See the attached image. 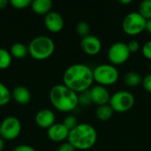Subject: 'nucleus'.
<instances>
[{
  "instance_id": "obj_29",
  "label": "nucleus",
  "mask_w": 151,
  "mask_h": 151,
  "mask_svg": "<svg viewBox=\"0 0 151 151\" xmlns=\"http://www.w3.org/2000/svg\"><path fill=\"white\" fill-rule=\"evenodd\" d=\"M142 86H143L144 89H145L148 93L151 94V73L147 74V75L143 78Z\"/></svg>"
},
{
  "instance_id": "obj_7",
  "label": "nucleus",
  "mask_w": 151,
  "mask_h": 151,
  "mask_svg": "<svg viewBox=\"0 0 151 151\" xmlns=\"http://www.w3.org/2000/svg\"><path fill=\"white\" fill-rule=\"evenodd\" d=\"M134 102L132 93L127 90H119L111 96L109 104L116 112H126L133 108Z\"/></svg>"
},
{
  "instance_id": "obj_1",
  "label": "nucleus",
  "mask_w": 151,
  "mask_h": 151,
  "mask_svg": "<svg viewBox=\"0 0 151 151\" xmlns=\"http://www.w3.org/2000/svg\"><path fill=\"white\" fill-rule=\"evenodd\" d=\"M63 81L65 86L80 94L91 88L94 81L93 70L85 64H73L65 71Z\"/></svg>"
},
{
  "instance_id": "obj_34",
  "label": "nucleus",
  "mask_w": 151,
  "mask_h": 151,
  "mask_svg": "<svg viewBox=\"0 0 151 151\" xmlns=\"http://www.w3.org/2000/svg\"><path fill=\"white\" fill-rule=\"evenodd\" d=\"M4 147V140L0 137V151H3Z\"/></svg>"
},
{
  "instance_id": "obj_14",
  "label": "nucleus",
  "mask_w": 151,
  "mask_h": 151,
  "mask_svg": "<svg viewBox=\"0 0 151 151\" xmlns=\"http://www.w3.org/2000/svg\"><path fill=\"white\" fill-rule=\"evenodd\" d=\"M56 116L55 113L49 109L40 110L35 115L36 125L42 129H49L55 124Z\"/></svg>"
},
{
  "instance_id": "obj_21",
  "label": "nucleus",
  "mask_w": 151,
  "mask_h": 151,
  "mask_svg": "<svg viewBox=\"0 0 151 151\" xmlns=\"http://www.w3.org/2000/svg\"><path fill=\"white\" fill-rule=\"evenodd\" d=\"M138 12L146 19H151V0H143L139 5Z\"/></svg>"
},
{
  "instance_id": "obj_11",
  "label": "nucleus",
  "mask_w": 151,
  "mask_h": 151,
  "mask_svg": "<svg viewBox=\"0 0 151 151\" xmlns=\"http://www.w3.org/2000/svg\"><path fill=\"white\" fill-rule=\"evenodd\" d=\"M44 25L51 33H58L64 28L65 21L62 15L57 12H50L44 17Z\"/></svg>"
},
{
  "instance_id": "obj_2",
  "label": "nucleus",
  "mask_w": 151,
  "mask_h": 151,
  "mask_svg": "<svg viewBox=\"0 0 151 151\" xmlns=\"http://www.w3.org/2000/svg\"><path fill=\"white\" fill-rule=\"evenodd\" d=\"M50 100L53 107L62 112L72 111L79 104L78 94L64 84L52 87L50 91Z\"/></svg>"
},
{
  "instance_id": "obj_35",
  "label": "nucleus",
  "mask_w": 151,
  "mask_h": 151,
  "mask_svg": "<svg viewBox=\"0 0 151 151\" xmlns=\"http://www.w3.org/2000/svg\"><path fill=\"white\" fill-rule=\"evenodd\" d=\"M119 2H120L121 4H131V3H132L131 0H120Z\"/></svg>"
},
{
  "instance_id": "obj_24",
  "label": "nucleus",
  "mask_w": 151,
  "mask_h": 151,
  "mask_svg": "<svg viewBox=\"0 0 151 151\" xmlns=\"http://www.w3.org/2000/svg\"><path fill=\"white\" fill-rule=\"evenodd\" d=\"M63 125L69 130L72 131L73 129H74L78 125V119L74 115H68L66 116L64 120H63Z\"/></svg>"
},
{
  "instance_id": "obj_5",
  "label": "nucleus",
  "mask_w": 151,
  "mask_h": 151,
  "mask_svg": "<svg viewBox=\"0 0 151 151\" xmlns=\"http://www.w3.org/2000/svg\"><path fill=\"white\" fill-rule=\"evenodd\" d=\"M94 81L102 86H111L116 83L119 78L117 67L111 64H101L93 69Z\"/></svg>"
},
{
  "instance_id": "obj_33",
  "label": "nucleus",
  "mask_w": 151,
  "mask_h": 151,
  "mask_svg": "<svg viewBox=\"0 0 151 151\" xmlns=\"http://www.w3.org/2000/svg\"><path fill=\"white\" fill-rule=\"evenodd\" d=\"M145 30H146L148 33L151 34V19L147 20V22H146V28H145Z\"/></svg>"
},
{
  "instance_id": "obj_23",
  "label": "nucleus",
  "mask_w": 151,
  "mask_h": 151,
  "mask_svg": "<svg viewBox=\"0 0 151 151\" xmlns=\"http://www.w3.org/2000/svg\"><path fill=\"white\" fill-rule=\"evenodd\" d=\"M76 32L81 37H85L90 35V27L88 23L86 21H79L76 25Z\"/></svg>"
},
{
  "instance_id": "obj_20",
  "label": "nucleus",
  "mask_w": 151,
  "mask_h": 151,
  "mask_svg": "<svg viewBox=\"0 0 151 151\" xmlns=\"http://www.w3.org/2000/svg\"><path fill=\"white\" fill-rule=\"evenodd\" d=\"M11 53L4 48H0V70L7 69L12 64Z\"/></svg>"
},
{
  "instance_id": "obj_17",
  "label": "nucleus",
  "mask_w": 151,
  "mask_h": 151,
  "mask_svg": "<svg viewBox=\"0 0 151 151\" xmlns=\"http://www.w3.org/2000/svg\"><path fill=\"white\" fill-rule=\"evenodd\" d=\"M143 77L136 72H128L124 76V82L127 86L130 88L138 87L142 83Z\"/></svg>"
},
{
  "instance_id": "obj_26",
  "label": "nucleus",
  "mask_w": 151,
  "mask_h": 151,
  "mask_svg": "<svg viewBox=\"0 0 151 151\" xmlns=\"http://www.w3.org/2000/svg\"><path fill=\"white\" fill-rule=\"evenodd\" d=\"M9 3L15 9H25L31 5L32 1H30V0H11Z\"/></svg>"
},
{
  "instance_id": "obj_31",
  "label": "nucleus",
  "mask_w": 151,
  "mask_h": 151,
  "mask_svg": "<svg viewBox=\"0 0 151 151\" xmlns=\"http://www.w3.org/2000/svg\"><path fill=\"white\" fill-rule=\"evenodd\" d=\"M12 151H36L33 147L28 145H19Z\"/></svg>"
},
{
  "instance_id": "obj_18",
  "label": "nucleus",
  "mask_w": 151,
  "mask_h": 151,
  "mask_svg": "<svg viewBox=\"0 0 151 151\" xmlns=\"http://www.w3.org/2000/svg\"><path fill=\"white\" fill-rule=\"evenodd\" d=\"M10 53L12 57L17 59L25 58L28 54V48L22 42H16L12 45Z\"/></svg>"
},
{
  "instance_id": "obj_13",
  "label": "nucleus",
  "mask_w": 151,
  "mask_h": 151,
  "mask_svg": "<svg viewBox=\"0 0 151 151\" xmlns=\"http://www.w3.org/2000/svg\"><path fill=\"white\" fill-rule=\"evenodd\" d=\"M70 131L63 123H55L47 130V135L50 140L55 142H61L68 139Z\"/></svg>"
},
{
  "instance_id": "obj_19",
  "label": "nucleus",
  "mask_w": 151,
  "mask_h": 151,
  "mask_svg": "<svg viewBox=\"0 0 151 151\" xmlns=\"http://www.w3.org/2000/svg\"><path fill=\"white\" fill-rule=\"evenodd\" d=\"M113 112L114 111L110 106V104H104V105L98 106L96 108V115L100 121H107L112 117Z\"/></svg>"
},
{
  "instance_id": "obj_28",
  "label": "nucleus",
  "mask_w": 151,
  "mask_h": 151,
  "mask_svg": "<svg viewBox=\"0 0 151 151\" xmlns=\"http://www.w3.org/2000/svg\"><path fill=\"white\" fill-rule=\"evenodd\" d=\"M127 48H128V50H129V51H130L131 53H135V52H137V51L140 50V48H141L139 42L136 41V40H131V41H129V42L127 43Z\"/></svg>"
},
{
  "instance_id": "obj_22",
  "label": "nucleus",
  "mask_w": 151,
  "mask_h": 151,
  "mask_svg": "<svg viewBox=\"0 0 151 151\" xmlns=\"http://www.w3.org/2000/svg\"><path fill=\"white\" fill-rule=\"evenodd\" d=\"M12 98V93L9 88L0 82V107L6 105Z\"/></svg>"
},
{
  "instance_id": "obj_6",
  "label": "nucleus",
  "mask_w": 151,
  "mask_h": 151,
  "mask_svg": "<svg viewBox=\"0 0 151 151\" xmlns=\"http://www.w3.org/2000/svg\"><path fill=\"white\" fill-rule=\"evenodd\" d=\"M147 20L138 12H132L127 14L122 21L123 31L129 35H136L146 28Z\"/></svg>"
},
{
  "instance_id": "obj_8",
  "label": "nucleus",
  "mask_w": 151,
  "mask_h": 151,
  "mask_svg": "<svg viewBox=\"0 0 151 151\" xmlns=\"http://www.w3.org/2000/svg\"><path fill=\"white\" fill-rule=\"evenodd\" d=\"M21 133V123L16 117H7L0 124V137L6 141L15 140Z\"/></svg>"
},
{
  "instance_id": "obj_25",
  "label": "nucleus",
  "mask_w": 151,
  "mask_h": 151,
  "mask_svg": "<svg viewBox=\"0 0 151 151\" xmlns=\"http://www.w3.org/2000/svg\"><path fill=\"white\" fill-rule=\"evenodd\" d=\"M78 100H79V104H81L84 106L90 104L92 103V100H91L89 89L78 94Z\"/></svg>"
},
{
  "instance_id": "obj_16",
  "label": "nucleus",
  "mask_w": 151,
  "mask_h": 151,
  "mask_svg": "<svg viewBox=\"0 0 151 151\" xmlns=\"http://www.w3.org/2000/svg\"><path fill=\"white\" fill-rule=\"evenodd\" d=\"M52 5L53 4L50 0H35L32 1L30 7L35 14L45 16L51 12Z\"/></svg>"
},
{
  "instance_id": "obj_27",
  "label": "nucleus",
  "mask_w": 151,
  "mask_h": 151,
  "mask_svg": "<svg viewBox=\"0 0 151 151\" xmlns=\"http://www.w3.org/2000/svg\"><path fill=\"white\" fill-rule=\"evenodd\" d=\"M142 52L143 56L151 61V40L146 42L142 48Z\"/></svg>"
},
{
  "instance_id": "obj_30",
  "label": "nucleus",
  "mask_w": 151,
  "mask_h": 151,
  "mask_svg": "<svg viewBox=\"0 0 151 151\" xmlns=\"http://www.w3.org/2000/svg\"><path fill=\"white\" fill-rule=\"evenodd\" d=\"M75 148L71 144V143H69L68 142H64V143H62L59 147H58V150L57 151H75Z\"/></svg>"
},
{
  "instance_id": "obj_4",
  "label": "nucleus",
  "mask_w": 151,
  "mask_h": 151,
  "mask_svg": "<svg viewBox=\"0 0 151 151\" xmlns=\"http://www.w3.org/2000/svg\"><path fill=\"white\" fill-rule=\"evenodd\" d=\"M28 54L35 60L48 59L55 51V42L49 36L35 37L28 45Z\"/></svg>"
},
{
  "instance_id": "obj_3",
  "label": "nucleus",
  "mask_w": 151,
  "mask_h": 151,
  "mask_svg": "<svg viewBox=\"0 0 151 151\" xmlns=\"http://www.w3.org/2000/svg\"><path fill=\"white\" fill-rule=\"evenodd\" d=\"M67 141L75 148V150H88L96 144L97 141V133L93 126L87 123H81L70 131Z\"/></svg>"
},
{
  "instance_id": "obj_9",
  "label": "nucleus",
  "mask_w": 151,
  "mask_h": 151,
  "mask_svg": "<svg viewBox=\"0 0 151 151\" xmlns=\"http://www.w3.org/2000/svg\"><path fill=\"white\" fill-rule=\"evenodd\" d=\"M131 52L129 51L127 43L122 42H117L111 45L108 50V59L113 65H119L126 63Z\"/></svg>"
},
{
  "instance_id": "obj_10",
  "label": "nucleus",
  "mask_w": 151,
  "mask_h": 151,
  "mask_svg": "<svg viewBox=\"0 0 151 151\" xmlns=\"http://www.w3.org/2000/svg\"><path fill=\"white\" fill-rule=\"evenodd\" d=\"M81 47L86 54L94 56L101 51L102 42L97 36L93 35H88L81 38Z\"/></svg>"
},
{
  "instance_id": "obj_12",
  "label": "nucleus",
  "mask_w": 151,
  "mask_h": 151,
  "mask_svg": "<svg viewBox=\"0 0 151 151\" xmlns=\"http://www.w3.org/2000/svg\"><path fill=\"white\" fill-rule=\"evenodd\" d=\"M92 103L97 104L98 106L109 104L111 95L108 89L102 85H96L89 88Z\"/></svg>"
},
{
  "instance_id": "obj_32",
  "label": "nucleus",
  "mask_w": 151,
  "mask_h": 151,
  "mask_svg": "<svg viewBox=\"0 0 151 151\" xmlns=\"http://www.w3.org/2000/svg\"><path fill=\"white\" fill-rule=\"evenodd\" d=\"M9 2L7 0H0V11L4 10L6 8V6L8 5Z\"/></svg>"
},
{
  "instance_id": "obj_15",
  "label": "nucleus",
  "mask_w": 151,
  "mask_h": 151,
  "mask_svg": "<svg viewBox=\"0 0 151 151\" xmlns=\"http://www.w3.org/2000/svg\"><path fill=\"white\" fill-rule=\"evenodd\" d=\"M12 97L17 104L24 105L31 101V93L26 87L18 86L12 92Z\"/></svg>"
},
{
  "instance_id": "obj_36",
  "label": "nucleus",
  "mask_w": 151,
  "mask_h": 151,
  "mask_svg": "<svg viewBox=\"0 0 151 151\" xmlns=\"http://www.w3.org/2000/svg\"><path fill=\"white\" fill-rule=\"evenodd\" d=\"M150 71H151V61H150Z\"/></svg>"
}]
</instances>
